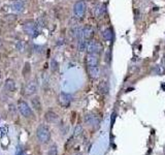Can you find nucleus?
I'll list each match as a JSON object with an SVG mask.
<instances>
[{
    "label": "nucleus",
    "mask_w": 165,
    "mask_h": 155,
    "mask_svg": "<svg viewBox=\"0 0 165 155\" xmlns=\"http://www.w3.org/2000/svg\"><path fill=\"white\" fill-rule=\"evenodd\" d=\"M82 35H83V38H84V40H91V38L93 37V35H94V30H93V28L91 27V26H86V27L83 29V31H82Z\"/></svg>",
    "instance_id": "6e6552de"
},
{
    "label": "nucleus",
    "mask_w": 165,
    "mask_h": 155,
    "mask_svg": "<svg viewBox=\"0 0 165 155\" xmlns=\"http://www.w3.org/2000/svg\"><path fill=\"white\" fill-rule=\"evenodd\" d=\"M48 155H58V148L57 145L53 144V145L50 147V149L48 151Z\"/></svg>",
    "instance_id": "aec40b11"
},
{
    "label": "nucleus",
    "mask_w": 165,
    "mask_h": 155,
    "mask_svg": "<svg viewBox=\"0 0 165 155\" xmlns=\"http://www.w3.org/2000/svg\"><path fill=\"white\" fill-rule=\"evenodd\" d=\"M82 131H83L82 126L78 125V126H76V127H75V136H79V135H80V133H82Z\"/></svg>",
    "instance_id": "412c9836"
},
{
    "label": "nucleus",
    "mask_w": 165,
    "mask_h": 155,
    "mask_svg": "<svg viewBox=\"0 0 165 155\" xmlns=\"http://www.w3.org/2000/svg\"><path fill=\"white\" fill-rule=\"evenodd\" d=\"M102 37L104 38L105 40H107V41H110L113 40V37H114V32H113V30L111 29V28H106L103 32H102Z\"/></svg>",
    "instance_id": "2eb2a0df"
},
{
    "label": "nucleus",
    "mask_w": 165,
    "mask_h": 155,
    "mask_svg": "<svg viewBox=\"0 0 165 155\" xmlns=\"http://www.w3.org/2000/svg\"><path fill=\"white\" fill-rule=\"evenodd\" d=\"M105 13V5L104 4H98L94 8V15L96 18H101Z\"/></svg>",
    "instance_id": "ddd939ff"
},
{
    "label": "nucleus",
    "mask_w": 165,
    "mask_h": 155,
    "mask_svg": "<svg viewBox=\"0 0 165 155\" xmlns=\"http://www.w3.org/2000/svg\"><path fill=\"white\" fill-rule=\"evenodd\" d=\"M37 89H38L37 82L35 80H31L25 85V88H24V93H25V95H27V96H32V95L36 93Z\"/></svg>",
    "instance_id": "39448f33"
},
{
    "label": "nucleus",
    "mask_w": 165,
    "mask_h": 155,
    "mask_svg": "<svg viewBox=\"0 0 165 155\" xmlns=\"http://www.w3.org/2000/svg\"><path fill=\"white\" fill-rule=\"evenodd\" d=\"M70 101H71V96L69 94L66 93H61L59 96V103H60L63 107H68Z\"/></svg>",
    "instance_id": "1a4fd4ad"
},
{
    "label": "nucleus",
    "mask_w": 165,
    "mask_h": 155,
    "mask_svg": "<svg viewBox=\"0 0 165 155\" xmlns=\"http://www.w3.org/2000/svg\"><path fill=\"white\" fill-rule=\"evenodd\" d=\"M98 90L101 94H107L108 91H110V86H108L107 82H101L99 84V87H98Z\"/></svg>",
    "instance_id": "dca6fc26"
},
{
    "label": "nucleus",
    "mask_w": 165,
    "mask_h": 155,
    "mask_svg": "<svg viewBox=\"0 0 165 155\" xmlns=\"http://www.w3.org/2000/svg\"><path fill=\"white\" fill-rule=\"evenodd\" d=\"M87 47H88V41L86 40H80L79 41V50L80 52H84L85 50H87Z\"/></svg>",
    "instance_id": "6ab92c4d"
},
{
    "label": "nucleus",
    "mask_w": 165,
    "mask_h": 155,
    "mask_svg": "<svg viewBox=\"0 0 165 155\" xmlns=\"http://www.w3.org/2000/svg\"><path fill=\"white\" fill-rule=\"evenodd\" d=\"M18 155H26V154H25V153H23V152H20Z\"/></svg>",
    "instance_id": "4be33fe9"
},
{
    "label": "nucleus",
    "mask_w": 165,
    "mask_h": 155,
    "mask_svg": "<svg viewBox=\"0 0 165 155\" xmlns=\"http://www.w3.org/2000/svg\"><path fill=\"white\" fill-rule=\"evenodd\" d=\"M23 29L26 32V34H28L31 37H34L37 35V26L36 23L34 21H27L26 23H24L23 25Z\"/></svg>",
    "instance_id": "20e7f679"
},
{
    "label": "nucleus",
    "mask_w": 165,
    "mask_h": 155,
    "mask_svg": "<svg viewBox=\"0 0 165 155\" xmlns=\"http://www.w3.org/2000/svg\"><path fill=\"white\" fill-rule=\"evenodd\" d=\"M36 136L37 140L41 144H47L51 141V131L48 128V126L40 125L36 130Z\"/></svg>",
    "instance_id": "f257e3e1"
},
{
    "label": "nucleus",
    "mask_w": 165,
    "mask_h": 155,
    "mask_svg": "<svg viewBox=\"0 0 165 155\" xmlns=\"http://www.w3.org/2000/svg\"><path fill=\"white\" fill-rule=\"evenodd\" d=\"M86 63L88 67H97L98 64H99V56H98V54L89 53L86 57Z\"/></svg>",
    "instance_id": "423d86ee"
},
{
    "label": "nucleus",
    "mask_w": 165,
    "mask_h": 155,
    "mask_svg": "<svg viewBox=\"0 0 165 155\" xmlns=\"http://www.w3.org/2000/svg\"><path fill=\"white\" fill-rule=\"evenodd\" d=\"M87 50L89 53H92V54H99L101 50H102V47L98 41H90L88 44Z\"/></svg>",
    "instance_id": "0eeeda50"
},
{
    "label": "nucleus",
    "mask_w": 165,
    "mask_h": 155,
    "mask_svg": "<svg viewBox=\"0 0 165 155\" xmlns=\"http://www.w3.org/2000/svg\"><path fill=\"white\" fill-rule=\"evenodd\" d=\"M86 9H87V5L84 0H79L75 3L73 5V13L76 18L79 19H82V18L85 16L86 13Z\"/></svg>",
    "instance_id": "7ed1b4c3"
},
{
    "label": "nucleus",
    "mask_w": 165,
    "mask_h": 155,
    "mask_svg": "<svg viewBox=\"0 0 165 155\" xmlns=\"http://www.w3.org/2000/svg\"><path fill=\"white\" fill-rule=\"evenodd\" d=\"M18 110H19L20 114L25 118H31L33 116L32 109H31L29 107V104L24 100L18 101Z\"/></svg>",
    "instance_id": "f03ea898"
},
{
    "label": "nucleus",
    "mask_w": 165,
    "mask_h": 155,
    "mask_svg": "<svg viewBox=\"0 0 165 155\" xmlns=\"http://www.w3.org/2000/svg\"><path fill=\"white\" fill-rule=\"evenodd\" d=\"M89 73L92 79L98 78V75H99V68H98V66L97 67H89Z\"/></svg>",
    "instance_id": "a211bd4d"
},
{
    "label": "nucleus",
    "mask_w": 165,
    "mask_h": 155,
    "mask_svg": "<svg viewBox=\"0 0 165 155\" xmlns=\"http://www.w3.org/2000/svg\"><path fill=\"white\" fill-rule=\"evenodd\" d=\"M4 88L8 91H10V92L15 91L16 90V83H15V81L12 80V79H8V80L5 81Z\"/></svg>",
    "instance_id": "4468645a"
},
{
    "label": "nucleus",
    "mask_w": 165,
    "mask_h": 155,
    "mask_svg": "<svg viewBox=\"0 0 165 155\" xmlns=\"http://www.w3.org/2000/svg\"><path fill=\"white\" fill-rule=\"evenodd\" d=\"M44 117H45V120H47L48 122H51V123L57 121V119H58L57 114H55L54 112H48Z\"/></svg>",
    "instance_id": "f3484780"
},
{
    "label": "nucleus",
    "mask_w": 165,
    "mask_h": 155,
    "mask_svg": "<svg viewBox=\"0 0 165 155\" xmlns=\"http://www.w3.org/2000/svg\"><path fill=\"white\" fill-rule=\"evenodd\" d=\"M31 104H32V107L35 111H37V112H40L41 111V100H40V98L38 97V96H35L33 97L32 99H31Z\"/></svg>",
    "instance_id": "f8f14e48"
},
{
    "label": "nucleus",
    "mask_w": 165,
    "mask_h": 155,
    "mask_svg": "<svg viewBox=\"0 0 165 155\" xmlns=\"http://www.w3.org/2000/svg\"><path fill=\"white\" fill-rule=\"evenodd\" d=\"M85 122L89 125H95V124H98V119L94 114L89 113V114H87L85 116Z\"/></svg>",
    "instance_id": "9d476101"
},
{
    "label": "nucleus",
    "mask_w": 165,
    "mask_h": 155,
    "mask_svg": "<svg viewBox=\"0 0 165 155\" xmlns=\"http://www.w3.org/2000/svg\"><path fill=\"white\" fill-rule=\"evenodd\" d=\"M24 8H25V4H24L23 1H20V0H19V1L13 2L12 4V9L13 10V12H16V13L23 12Z\"/></svg>",
    "instance_id": "9b49d317"
}]
</instances>
